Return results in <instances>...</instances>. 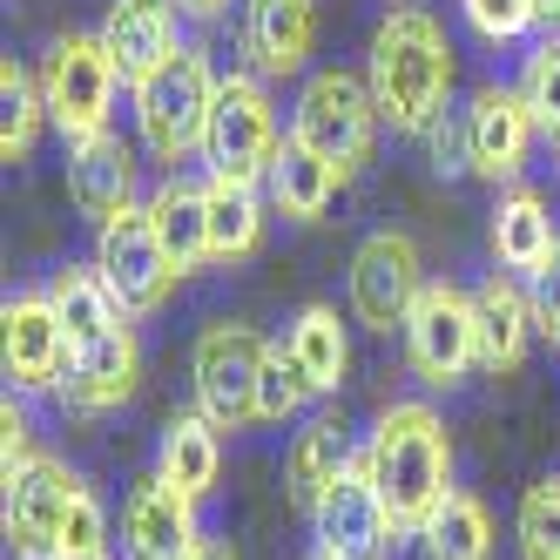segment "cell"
Instances as JSON below:
<instances>
[{"label":"cell","instance_id":"19","mask_svg":"<svg viewBox=\"0 0 560 560\" xmlns=\"http://www.w3.org/2000/svg\"><path fill=\"white\" fill-rule=\"evenodd\" d=\"M68 203L89 223L136 210V149L115 129L95 136V142H68Z\"/></svg>","mask_w":560,"mask_h":560},{"label":"cell","instance_id":"16","mask_svg":"<svg viewBox=\"0 0 560 560\" xmlns=\"http://www.w3.org/2000/svg\"><path fill=\"white\" fill-rule=\"evenodd\" d=\"M210 540L196 527V500L176 493L163 472H149L122 500V553L129 560H196Z\"/></svg>","mask_w":560,"mask_h":560},{"label":"cell","instance_id":"40","mask_svg":"<svg viewBox=\"0 0 560 560\" xmlns=\"http://www.w3.org/2000/svg\"><path fill=\"white\" fill-rule=\"evenodd\" d=\"M196 560H236V553H230V547H217V540H210V547H203V553H196Z\"/></svg>","mask_w":560,"mask_h":560},{"label":"cell","instance_id":"8","mask_svg":"<svg viewBox=\"0 0 560 560\" xmlns=\"http://www.w3.org/2000/svg\"><path fill=\"white\" fill-rule=\"evenodd\" d=\"M406 365L425 392H453L466 385V372L479 365V317H472V291L432 277L419 291L412 317H406Z\"/></svg>","mask_w":560,"mask_h":560},{"label":"cell","instance_id":"41","mask_svg":"<svg viewBox=\"0 0 560 560\" xmlns=\"http://www.w3.org/2000/svg\"><path fill=\"white\" fill-rule=\"evenodd\" d=\"M61 560H108V553H61Z\"/></svg>","mask_w":560,"mask_h":560},{"label":"cell","instance_id":"33","mask_svg":"<svg viewBox=\"0 0 560 560\" xmlns=\"http://www.w3.org/2000/svg\"><path fill=\"white\" fill-rule=\"evenodd\" d=\"M311 398H317V392L304 385L298 358L284 351V338H277V345L264 351V378H257V425H284V419H298Z\"/></svg>","mask_w":560,"mask_h":560},{"label":"cell","instance_id":"42","mask_svg":"<svg viewBox=\"0 0 560 560\" xmlns=\"http://www.w3.org/2000/svg\"><path fill=\"white\" fill-rule=\"evenodd\" d=\"M311 560H338V553H311Z\"/></svg>","mask_w":560,"mask_h":560},{"label":"cell","instance_id":"2","mask_svg":"<svg viewBox=\"0 0 560 560\" xmlns=\"http://www.w3.org/2000/svg\"><path fill=\"white\" fill-rule=\"evenodd\" d=\"M365 466L378 479L398 534H425L432 513L459 493L453 487V432H446V419H439L425 398H398V406H385L372 419Z\"/></svg>","mask_w":560,"mask_h":560},{"label":"cell","instance_id":"31","mask_svg":"<svg viewBox=\"0 0 560 560\" xmlns=\"http://www.w3.org/2000/svg\"><path fill=\"white\" fill-rule=\"evenodd\" d=\"M513 89L527 95L540 136L560 142V34H553V27L534 34V48H527V61H520V82H513Z\"/></svg>","mask_w":560,"mask_h":560},{"label":"cell","instance_id":"26","mask_svg":"<svg viewBox=\"0 0 560 560\" xmlns=\"http://www.w3.org/2000/svg\"><path fill=\"white\" fill-rule=\"evenodd\" d=\"M284 351L298 358V372H304V385L317 398H331L351 378V331H345V317L331 304H304L284 325Z\"/></svg>","mask_w":560,"mask_h":560},{"label":"cell","instance_id":"14","mask_svg":"<svg viewBox=\"0 0 560 560\" xmlns=\"http://www.w3.org/2000/svg\"><path fill=\"white\" fill-rule=\"evenodd\" d=\"M0 345H8V392L34 398V392H61L74 338L61 325V311L48 291H14L0 304Z\"/></svg>","mask_w":560,"mask_h":560},{"label":"cell","instance_id":"27","mask_svg":"<svg viewBox=\"0 0 560 560\" xmlns=\"http://www.w3.org/2000/svg\"><path fill=\"white\" fill-rule=\"evenodd\" d=\"M345 466H351V439H345V425H338L331 412H317V419H304V425L291 432V446H284V493L311 513Z\"/></svg>","mask_w":560,"mask_h":560},{"label":"cell","instance_id":"35","mask_svg":"<svg viewBox=\"0 0 560 560\" xmlns=\"http://www.w3.org/2000/svg\"><path fill=\"white\" fill-rule=\"evenodd\" d=\"M61 553H108V513H102V500H95L89 479L74 487V506H68V520H61L55 560H61Z\"/></svg>","mask_w":560,"mask_h":560},{"label":"cell","instance_id":"18","mask_svg":"<svg viewBox=\"0 0 560 560\" xmlns=\"http://www.w3.org/2000/svg\"><path fill=\"white\" fill-rule=\"evenodd\" d=\"M183 8L176 0H108L102 14V48L115 55V68H122V82H142L149 68H163L176 48H183Z\"/></svg>","mask_w":560,"mask_h":560},{"label":"cell","instance_id":"9","mask_svg":"<svg viewBox=\"0 0 560 560\" xmlns=\"http://www.w3.org/2000/svg\"><path fill=\"white\" fill-rule=\"evenodd\" d=\"M95 270H102V284L115 291V304L129 317H155L170 304V291L183 284V270L170 264V250H163V236H155L142 203L95 223Z\"/></svg>","mask_w":560,"mask_h":560},{"label":"cell","instance_id":"21","mask_svg":"<svg viewBox=\"0 0 560 560\" xmlns=\"http://www.w3.org/2000/svg\"><path fill=\"white\" fill-rule=\"evenodd\" d=\"M203 203H210V264H250L264 250V230H270V196L264 183H244V176H223L210 170L203 176Z\"/></svg>","mask_w":560,"mask_h":560},{"label":"cell","instance_id":"6","mask_svg":"<svg viewBox=\"0 0 560 560\" xmlns=\"http://www.w3.org/2000/svg\"><path fill=\"white\" fill-rule=\"evenodd\" d=\"M284 115H277V95L257 68H230L223 89H217V108H210V136H203V163L223 170V176H244V183H264L277 149H284Z\"/></svg>","mask_w":560,"mask_h":560},{"label":"cell","instance_id":"25","mask_svg":"<svg viewBox=\"0 0 560 560\" xmlns=\"http://www.w3.org/2000/svg\"><path fill=\"white\" fill-rule=\"evenodd\" d=\"M338 170L325 163L317 149H304L298 136L277 149V163H270V176H264V196H270V210L284 217V223H325V210H331V196H338Z\"/></svg>","mask_w":560,"mask_h":560},{"label":"cell","instance_id":"37","mask_svg":"<svg viewBox=\"0 0 560 560\" xmlns=\"http://www.w3.org/2000/svg\"><path fill=\"white\" fill-rule=\"evenodd\" d=\"M527 291H534V325H540V338L560 351V250L547 257V270L527 277Z\"/></svg>","mask_w":560,"mask_h":560},{"label":"cell","instance_id":"11","mask_svg":"<svg viewBox=\"0 0 560 560\" xmlns=\"http://www.w3.org/2000/svg\"><path fill=\"white\" fill-rule=\"evenodd\" d=\"M0 487H8V500H0V534H8V553L14 560H55L61 520L74 506L82 472H74L68 459H55V453H34L27 466L0 472Z\"/></svg>","mask_w":560,"mask_h":560},{"label":"cell","instance_id":"39","mask_svg":"<svg viewBox=\"0 0 560 560\" xmlns=\"http://www.w3.org/2000/svg\"><path fill=\"white\" fill-rule=\"evenodd\" d=\"M540 8V27H560V0H534Z\"/></svg>","mask_w":560,"mask_h":560},{"label":"cell","instance_id":"38","mask_svg":"<svg viewBox=\"0 0 560 560\" xmlns=\"http://www.w3.org/2000/svg\"><path fill=\"white\" fill-rule=\"evenodd\" d=\"M176 8H183L189 21H223L230 8H244V0H176Z\"/></svg>","mask_w":560,"mask_h":560},{"label":"cell","instance_id":"32","mask_svg":"<svg viewBox=\"0 0 560 560\" xmlns=\"http://www.w3.org/2000/svg\"><path fill=\"white\" fill-rule=\"evenodd\" d=\"M520 560H560V479H534L513 513Z\"/></svg>","mask_w":560,"mask_h":560},{"label":"cell","instance_id":"15","mask_svg":"<svg viewBox=\"0 0 560 560\" xmlns=\"http://www.w3.org/2000/svg\"><path fill=\"white\" fill-rule=\"evenodd\" d=\"M136 385H142V345H136V325L122 317V325H108L102 338L74 345L68 378H61L55 398H61V412H74V419H102L115 406H129Z\"/></svg>","mask_w":560,"mask_h":560},{"label":"cell","instance_id":"3","mask_svg":"<svg viewBox=\"0 0 560 560\" xmlns=\"http://www.w3.org/2000/svg\"><path fill=\"white\" fill-rule=\"evenodd\" d=\"M223 74L210 61L203 42H183L163 68H149L142 82H129V115H136V142L155 155V163H189L203 155L210 136V108H217Z\"/></svg>","mask_w":560,"mask_h":560},{"label":"cell","instance_id":"20","mask_svg":"<svg viewBox=\"0 0 560 560\" xmlns=\"http://www.w3.org/2000/svg\"><path fill=\"white\" fill-rule=\"evenodd\" d=\"M472 317H479V365L493 378L527 365V345H534V291H520L513 270H493L487 284L472 291Z\"/></svg>","mask_w":560,"mask_h":560},{"label":"cell","instance_id":"28","mask_svg":"<svg viewBox=\"0 0 560 560\" xmlns=\"http://www.w3.org/2000/svg\"><path fill=\"white\" fill-rule=\"evenodd\" d=\"M48 298H55V311H61V325H68L74 345H89V338H102L108 325H122V317H129L122 304H115V291L102 284L95 264H61L48 277Z\"/></svg>","mask_w":560,"mask_h":560},{"label":"cell","instance_id":"24","mask_svg":"<svg viewBox=\"0 0 560 560\" xmlns=\"http://www.w3.org/2000/svg\"><path fill=\"white\" fill-rule=\"evenodd\" d=\"M155 472L203 506L217 493V472H223V425H210L203 412H176L163 425V439H155Z\"/></svg>","mask_w":560,"mask_h":560},{"label":"cell","instance_id":"22","mask_svg":"<svg viewBox=\"0 0 560 560\" xmlns=\"http://www.w3.org/2000/svg\"><path fill=\"white\" fill-rule=\"evenodd\" d=\"M487 236H493V257H500V270H513V277H534V270H547V257L560 250V230H553L547 196H540V189H527V183L500 189Z\"/></svg>","mask_w":560,"mask_h":560},{"label":"cell","instance_id":"17","mask_svg":"<svg viewBox=\"0 0 560 560\" xmlns=\"http://www.w3.org/2000/svg\"><path fill=\"white\" fill-rule=\"evenodd\" d=\"M236 42H244V68H257L264 82H291L317 55V0H244Z\"/></svg>","mask_w":560,"mask_h":560},{"label":"cell","instance_id":"5","mask_svg":"<svg viewBox=\"0 0 560 560\" xmlns=\"http://www.w3.org/2000/svg\"><path fill=\"white\" fill-rule=\"evenodd\" d=\"M378 102H372V82L351 68H317L304 74L298 89V108H291V136L304 149H317L338 176H358L372 163V142H378Z\"/></svg>","mask_w":560,"mask_h":560},{"label":"cell","instance_id":"7","mask_svg":"<svg viewBox=\"0 0 560 560\" xmlns=\"http://www.w3.org/2000/svg\"><path fill=\"white\" fill-rule=\"evenodd\" d=\"M264 351L270 338H257L236 317H217V325L196 331L189 345V385H196V412L223 432L257 425V378H264Z\"/></svg>","mask_w":560,"mask_h":560},{"label":"cell","instance_id":"13","mask_svg":"<svg viewBox=\"0 0 560 560\" xmlns=\"http://www.w3.org/2000/svg\"><path fill=\"white\" fill-rule=\"evenodd\" d=\"M311 534H317V553H338V560H385L392 547V506L378 493V479L365 466V453H351V466L325 487V500L311 506Z\"/></svg>","mask_w":560,"mask_h":560},{"label":"cell","instance_id":"29","mask_svg":"<svg viewBox=\"0 0 560 560\" xmlns=\"http://www.w3.org/2000/svg\"><path fill=\"white\" fill-rule=\"evenodd\" d=\"M42 129H55L48 102H42V74L8 55L0 61V163H27L34 142H42Z\"/></svg>","mask_w":560,"mask_h":560},{"label":"cell","instance_id":"34","mask_svg":"<svg viewBox=\"0 0 560 560\" xmlns=\"http://www.w3.org/2000/svg\"><path fill=\"white\" fill-rule=\"evenodd\" d=\"M459 21L487 48H520V42L540 34V8H534V0H459Z\"/></svg>","mask_w":560,"mask_h":560},{"label":"cell","instance_id":"10","mask_svg":"<svg viewBox=\"0 0 560 560\" xmlns=\"http://www.w3.org/2000/svg\"><path fill=\"white\" fill-rule=\"evenodd\" d=\"M432 284L425 277V257L406 230H372L365 244L351 250V277H345V298H351V317L365 331H406V317L419 304V291Z\"/></svg>","mask_w":560,"mask_h":560},{"label":"cell","instance_id":"1","mask_svg":"<svg viewBox=\"0 0 560 560\" xmlns=\"http://www.w3.org/2000/svg\"><path fill=\"white\" fill-rule=\"evenodd\" d=\"M453 42L432 8H392L372 27L365 48V82L378 102V122L392 136H432L453 108Z\"/></svg>","mask_w":560,"mask_h":560},{"label":"cell","instance_id":"30","mask_svg":"<svg viewBox=\"0 0 560 560\" xmlns=\"http://www.w3.org/2000/svg\"><path fill=\"white\" fill-rule=\"evenodd\" d=\"M419 540H425V560H493V513L479 493H453Z\"/></svg>","mask_w":560,"mask_h":560},{"label":"cell","instance_id":"12","mask_svg":"<svg viewBox=\"0 0 560 560\" xmlns=\"http://www.w3.org/2000/svg\"><path fill=\"white\" fill-rule=\"evenodd\" d=\"M534 108L520 89L506 82H487V89H472V102L459 108V142H466V176L479 183H500L513 189L520 176H527V155H534Z\"/></svg>","mask_w":560,"mask_h":560},{"label":"cell","instance_id":"36","mask_svg":"<svg viewBox=\"0 0 560 560\" xmlns=\"http://www.w3.org/2000/svg\"><path fill=\"white\" fill-rule=\"evenodd\" d=\"M34 459V419L21 406V392H8V406H0V472H14Z\"/></svg>","mask_w":560,"mask_h":560},{"label":"cell","instance_id":"4","mask_svg":"<svg viewBox=\"0 0 560 560\" xmlns=\"http://www.w3.org/2000/svg\"><path fill=\"white\" fill-rule=\"evenodd\" d=\"M42 102L61 142H95L115 129V95H122V68L102 48V34H55L42 55Z\"/></svg>","mask_w":560,"mask_h":560},{"label":"cell","instance_id":"43","mask_svg":"<svg viewBox=\"0 0 560 560\" xmlns=\"http://www.w3.org/2000/svg\"><path fill=\"white\" fill-rule=\"evenodd\" d=\"M553 170H560V142H553Z\"/></svg>","mask_w":560,"mask_h":560},{"label":"cell","instance_id":"23","mask_svg":"<svg viewBox=\"0 0 560 560\" xmlns=\"http://www.w3.org/2000/svg\"><path fill=\"white\" fill-rule=\"evenodd\" d=\"M142 210H149L155 236H163V250H170V264L183 277L210 264V203H203V183H189V176L170 170L163 183L142 196Z\"/></svg>","mask_w":560,"mask_h":560}]
</instances>
